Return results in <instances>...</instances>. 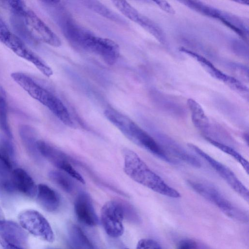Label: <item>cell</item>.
<instances>
[{
    "instance_id": "cell-1",
    "label": "cell",
    "mask_w": 249,
    "mask_h": 249,
    "mask_svg": "<svg viewBox=\"0 0 249 249\" xmlns=\"http://www.w3.org/2000/svg\"><path fill=\"white\" fill-rule=\"evenodd\" d=\"M104 113L106 118L130 141L165 162L177 163V161L170 157L154 138L129 117L112 108L106 109Z\"/></svg>"
},
{
    "instance_id": "cell-2",
    "label": "cell",
    "mask_w": 249,
    "mask_h": 249,
    "mask_svg": "<svg viewBox=\"0 0 249 249\" xmlns=\"http://www.w3.org/2000/svg\"><path fill=\"white\" fill-rule=\"evenodd\" d=\"M123 155L124 171L131 179L162 195L172 198L180 197L178 191L151 170L135 152L125 148Z\"/></svg>"
},
{
    "instance_id": "cell-3",
    "label": "cell",
    "mask_w": 249,
    "mask_h": 249,
    "mask_svg": "<svg viewBox=\"0 0 249 249\" xmlns=\"http://www.w3.org/2000/svg\"><path fill=\"white\" fill-rule=\"evenodd\" d=\"M11 76L30 96L47 107L64 124L71 122L70 114L62 102L35 79L18 71L12 72Z\"/></svg>"
},
{
    "instance_id": "cell-4",
    "label": "cell",
    "mask_w": 249,
    "mask_h": 249,
    "mask_svg": "<svg viewBox=\"0 0 249 249\" xmlns=\"http://www.w3.org/2000/svg\"><path fill=\"white\" fill-rule=\"evenodd\" d=\"M187 183L195 192L217 206L228 217L240 222H248V213L233 204L214 185L196 180H188Z\"/></svg>"
},
{
    "instance_id": "cell-5",
    "label": "cell",
    "mask_w": 249,
    "mask_h": 249,
    "mask_svg": "<svg viewBox=\"0 0 249 249\" xmlns=\"http://www.w3.org/2000/svg\"><path fill=\"white\" fill-rule=\"evenodd\" d=\"M74 44L99 55L110 66L114 65L120 56V47L117 43L108 38L96 36L85 29L79 34Z\"/></svg>"
},
{
    "instance_id": "cell-6",
    "label": "cell",
    "mask_w": 249,
    "mask_h": 249,
    "mask_svg": "<svg viewBox=\"0 0 249 249\" xmlns=\"http://www.w3.org/2000/svg\"><path fill=\"white\" fill-rule=\"evenodd\" d=\"M180 2L202 15L218 19L240 36L243 38H246L247 29L243 21L238 17L200 1L183 0Z\"/></svg>"
},
{
    "instance_id": "cell-7",
    "label": "cell",
    "mask_w": 249,
    "mask_h": 249,
    "mask_svg": "<svg viewBox=\"0 0 249 249\" xmlns=\"http://www.w3.org/2000/svg\"><path fill=\"white\" fill-rule=\"evenodd\" d=\"M18 17L21 18L29 36L53 47L61 45L58 36L32 10L27 7Z\"/></svg>"
},
{
    "instance_id": "cell-8",
    "label": "cell",
    "mask_w": 249,
    "mask_h": 249,
    "mask_svg": "<svg viewBox=\"0 0 249 249\" xmlns=\"http://www.w3.org/2000/svg\"><path fill=\"white\" fill-rule=\"evenodd\" d=\"M18 219L21 227L30 233L49 242L54 241V235L51 225L37 211H23L19 214Z\"/></svg>"
},
{
    "instance_id": "cell-9",
    "label": "cell",
    "mask_w": 249,
    "mask_h": 249,
    "mask_svg": "<svg viewBox=\"0 0 249 249\" xmlns=\"http://www.w3.org/2000/svg\"><path fill=\"white\" fill-rule=\"evenodd\" d=\"M188 146L206 160L236 193L249 202L248 189L230 168L213 159L196 145L189 143Z\"/></svg>"
},
{
    "instance_id": "cell-10",
    "label": "cell",
    "mask_w": 249,
    "mask_h": 249,
    "mask_svg": "<svg viewBox=\"0 0 249 249\" xmlns=\"http://www.w3.org/2000/svg\"><path fill=\"white\" fill-rule=\"evenodd\" d=\"M123 201L110 200L101 211V221L106 233L112 238L122 236L124 232Z\"/></svg>"
},
{
    "instance_id": "cell-11",
    "label": "cell",
    "mask_w": 249,
    "mask_h": 249,
    "mask_svg": "<svg viewBox=\"0 0 249 249\" xmlns=\"http://www.w3.org/2000/svg\"><path fill=\"white\" fill-rule=\"evenodd\" d=\"M4 45L16 55L32 63L46 76L50 77L53 74L50 66L13 33Z\"/></svg>"
},
{
    "instance_id": "cell-12",
    "label": "cell",
    "mask_w": 249,
    "mask_h": 249,
    "mask_svg": "<svg viewBox=\"0 0 249 249\" xmlns=\"http://www.w3.org/2000/svg\"><path fill=\"white\" fill-rule=\"evenodd\" d=\"M179 51L195 59L212 77L231 89L242 94L248 93V89L245 85L235 78L223 73L204 56L184 47L179 48Z\"/></svg>"
},
{
    "instance_id": "cell-13",
    "label": "cell",
    "mask_w": 249,
    "mask_h": 249,
    "mask_svg": "<svg viewBox=\"0 0 249 249\" xmlns=\"http://www.w3.org/2000/svg\"><path fill=\"white\" fill-rule=\"evenodd\" d=\"M152 130L157 142L167 154H171L193 167H201V163L198 159L187 151L178 142L159 130L154 128Z\"/></svg>"
},
{
    "instance_id": "cell-14",
    "label": "cell",
    "mask_w": 249,
    "mask_h": 249,
    "mask_svg": "<svg viewBox=\"0 0 249 249\" xmlns=\"http://www.w3.org/2000/svg\"><path fill=\"white\" fill-rule=\"evenodd\" d=\"M74 209L76 217L81 223L89 227L97 225L98 218L88 193L81 192L78 194L75 199Z\"/></svg>"
},
{
    "instance_id": "cell-15",
    "label": "cell",
    "mask_w": 249,
    "mask_h": 249,
    "mask_svg": "<svg viewBox=\"0 0 249 249\" xmlns=\"http://www.w3.org/2000/svg\"><path fill=\"white\" fill-rule=\"evenodd\" d=\"M37 148L40 155L61 171L66 172L72 166L65 154L48 142L38 140Z\"/></svg>"
},
{
    "instance_id": "cell-16",
    "label": "cell",
    "mask_w": 249,
    "mask_h": 249,
    "mask_svg": "<svg viewBox=\"0 0 249 249\" xmlns=\"http://www.w3.org/2000/svg\"><path fill=\"white\" fill-rule=\"evenodd\" d=\"M13 177L16 192L30 198L36 196L37 185L25 170L20 168L14 169Z\"/></svg>"
},
{
    "instance_id": "cell-17",
    "label": "cell",
    "mask_w": 249,
    "mask_h": 249,
    "mask_svg": "<svg viewBox=\"0 0 249 249\" xmlns=\"http://www.w3.org/2000/svg\"><path fill=\"white\" fill-rule=\"evenodd\" d=\"M0 238L22 247L26 243L27 236L21 226L15 222L5 220L0 223Z\"/></svg>"
},
{
    "instance_id": "cell-18",
    "label": "cell",
    "mask_w": 249,
    "mask_h": 249,
    "mask_svg": "<svg viewBox=\"0 0 249 249\" xmlns=\"http://www.w3.org/2000/svg\"><path fill=\"white\" fill-rule=\"evenodd\" d=\"M36 197L39 204L48 212H55L60 207L59 195L53 189L45 184L40 183L37 185Z\"/></svg>"
},
{
    "instance_id": "cell-19",
    "label": "cell",
    "mask_w": 249,
    "mask_h": 249,
    "mask_svg": "<svg viewBox=\"0 0 249 249\" xmlns=\"http://www.w3.org/2000/svg\"><path fill=\"white\" fill-rule=\"evenodd\" d=\"M187 105L194 125L203 135L204 137H208L210 133V122L202 107L196 101L191 98L188 99Z\"/></svg>"
},
{
    "instance_id": "cell-20",
    "label": "cell",
    "mask_w": 249,
    "mask_h": 249,
    "mask_svg": "<svg viewBox=\"0 0 249 249\" xmlns=\"http://www.w3.org/2000/svg\"><path fill=\"white\" fill-rule=\"evenodd\" d=\"M19 134L28 154L35 160L39 161L40 155L37 148V133L34 128L22 124L19 127Z\"/></svg>"
},
{
    "instance_id": "cell-21",
    "label": "cell",
    "mask_w": 249,
    "mask_h": 249,
    "mask_svg": "<svg viewBox=\"0 0 249 249\" xmlns=\"http://www.w3.org/2000/svg\"><path fill=\"white\" fill-rule=\"evenodd\" d=\"M14 165L0 156V191L12 194L16 192L13 183Z\"/></svg>"
},
{
    "instance_id": "cell-22",
    "label": "cell",
    "mask_w": 249,
    "mask_h": 249,
    "mask_svg": "<svg viewBox=\"0 0 249 249\" xmlns=\"http://www.w3.org/2000/svg\"><path fill=\"white\" fill-rule=\"evenodd\" d=\"M68 235L76 249H95L91 242L78 226L71 225L69 228Z\"/></svg>"
},
{
    "instance_id": "cell-23",
    "label": "cell",
    "mask_w": 249,
    "mask_h": 249,
    "mask_svg": "<svg viewBox=\"0 0 249 249\" xmlns=\"http://www.w3.org/2000/svg\"><path fill=\"white\" fill-rule=\"evenodd\" d=\"M205 140L220 149L224 153L229 155L238 162L245 170L247 174H249V163L244 157L231 147L219 141L214 140L209 137H205Z\"/></svg>"
},
{
    "instance_id": "cell-24",
    "label": "cell",
    "mask_w": 249,
    "mask_h": 249,
    "mask_svg": "<svg viewBox=\"0 0 249 249\" xmlns=\"http://www.w3.org/2000/svg\"><path fill=\"white\" fill-rule=\"evenodd\" d=\"M84 2L89 9L107 18L118 23H125L124 19L117 13L98 1L86 0Z\"/></svg>"
},
{
    "instance_id": "cell-25",
    "label": "cell",
    "mask_w": 249,
    "mask_h": 249,
    "mask_svg": "<svg viewBox=\"0 0 249 249\" xmlns=\"http://www.w3.org/2000/svg\"><path fill=\"white\" fill-rule=\"evenodd\" d=\"M50 179L65 192L71 193L74 188L71 177L65 172L58 170H51L48 173Z\"/></svg>"
},
{
    "instance_id": "cell-26",
    "label": "cell",
    "mask_w": 249,
    "mask_h": 249,
    "mask_svg": "<svg viewBox=\"0 0 249 249\" xmlns=\"http://www.w3.org/2000/svg\"><path fill=\"white\" fill-rule=\"evenodd\" d=\"M137 23L149 32L159 42L162 44L165 43V37L162 30L152 20L141 15Z\"/></svg>"
},
{
    "instance_id": "cell-27",
    "label": "cell",
    "mask_w": 249,
    "mask_h": 249,
    "mask_svg": "<svg viewBox=\"0 0 249 249\" xmlns=\"http://www.w3.org/2000/svg\"><path fill=\"white\" fill-rule=\"evenodd\" d=\"M116 8L130 20L137 22L141 14L125 0L112 1Z\"/></svg>"
},
{
    "instance_id": "cell-28",
    "label": "cell",
    "mask_w": 249,
    "mask_h": 249,
    "mask_svg": "<svg viewBox=\"0 0 249 249\" xmlns=\"http://www.w3.org/2000/svg\"><path fill=\"white\" fill-rule=\"evenodd\" d=\"M11 139L7 137L0 136V156L11 162L14 166L15 164V150Z\"/></svg>"
},
{
    "instance_id": "cell-29",
    "label": "cell",
    "mask_w": 249,
    "mask_h": 249,
    "mask_svg": "<svg viewBox=\"0 0 249 249\" xmlns=\"http://www.w3.org/2000/svg\"><path fill=\"white\" fill-rule=\"evenodd\" d=\"M7 113L6 100H0V129L7 138L12 139L13 135L8 121Z\"/></svg>"
},
{
    "instance_id": "cell-30",
    "label": "cell",
    "mask_w": 249,
    "mask_h": 249,
    "mask_svg": "<svg viewBox=\"0 0 249 249\" xmlns=\"http://www.w3.org/2000/svg\"><path fill=\"white\" fill-rule=\"evenodd\" d=\"M124 217L130 223L139 224L141 222V217L135 208L129 203L123 202Z\"/></svg>"
},
{
    "instance_id": "cell-31",
    "label": "cell",
    "mask_w": 249,
    "mask_h": 249,
    "mask_svg": "<svg viewBox=\"0 0 249 249\" xmlns=\"http://www.w3.org/2000/svg\"><path fill=\"white\" fill-rule=\"evenodd\" d=\"M136 249H161V248L156 241L152 239L143 238L138 241Z\"/></svg>"
},
{
    "instance_id": "cell-32",
    "label": "cell",
    "mask_w": 249,
    "mask_h": 249,
    "mask_svg": "<svg viewBox=\"0 0 249 249\" xmlns=\"http://www.w3.org/2000/svg\"><path fill=\"white\" fill-rule=\"evenodd\" d=\"M13 34L0 17V42L4 44Z\"/></svg>"
},
{
    "instance_id": "cell-33",
    "label": "cell",
    "mask_w": 249,
    "mask_h": 249,
    "mask_svg": "<svg viewBox=\"0 0 249 249\" xmlns=\"http://www.w3.org/2000/svg\"><path fill=\"white\" fill-rule=\"evenodd\" d=\"M162 10L170 14H175V10L166 0L154 1Z\"/></svg>"
},
{
    "instance_id": "cell-34",
    "label": "cell",
    "mask_w": 249,
    "mask_h": 249,
    "mask_svg": "<svg viewBox=\"0 0 249 249\" xmlns=\"http://www.w3.org/2000/svg\"><path fill=\"white\" fill-rule=\"evenodd\" d=\"M196 241L191 239H184L180 241L177 249H195Z\"/></svg>"
},
{
    "instance_id": "cell-35",
    "label": "cell",
    "mask_w": 249,
    "mask_h": 249,
    "mask_svg": "<svg viewBox=\"0 0 249 249\" xmlns=\"http://www.w3.org/2000/svg\"><path fill=\"white\" fill-rule=\"evenodd\" d=\"M0 243L3 249H24L22 247L9 243L0 238Z\"/></svg>"
},
{
    "instance_id": "cell-36",
    "label": "cell",
    "mask_w": 249,
    "mask_h": 249,
    "mask_svg": "<svg viewBox=\"0 0 249 249\" xmlns=\"http://www.w3.org/2000/svg\"><path fill=\"white\" fill-rule=\"evenodd\" d=\"M0 100H6V92L0 84Z\"/></svg>"
},
{
    "instance_id": "cell-37",
    "label": "cell",
    "mask_w": 249,
    "mask_h": 249,
    "mask_svg": "<svg viewBox=\"0 0 249 249\" xmlns=\"http://www.w3.org/2000/svg\"><path fill=\"white\" fill-rule=\"evenodd\" d=\"M195 249H211L210 248L202 244L196 242Z\"/></svg>"
},
{
    "instance_id": "cell-38",
    "label": "cell",
    "mask_w": 249,
    "mask_h": 249,
    "mask_svg": "<svg viewBox=\"0 0 249 249\" xmlns=\"http://www.w3.org/2000/svg\"><path fill=\"white\" fill-rule=\"evenodd\" d=\"M5 220L4 215L3 211L0 207V223Z\"/></svg>"
},
{
    "instance_id": "cell-39",
    "label": "cell",
    "mask_w": 249,
    "mask_h": 249,
    "mask_svg": "<svg viewBox=\"0 0 249 249\" xmlns=\"http://www.w3.org/2000/svg\"><path fill=\"white\" fill-rule=\"evenodd\" d=\"M237 2H239L242 4H247L249 5V0H239V1H236Z\"/></svg>"
},
{
    "instance_id": "cell-40",
    "label": "cell",
    "mask_w": 249,
    "mask_h": 249,
    "mask_svg": "<svg viewBox=\"0 0 249 249\" xmlns=\"http://www.w3.org/2000/svg\"><path fill=\"white\" fill-rule=\"evenodd\" d=\"M55 249V248H49V249Z\"/></svg>"
},
{
    "instance_id": "cell-41",
    "label": "cell",
    "mask_w": 249,
    "mask_h": 249,
    "mask_svg": "<svg viewBox=\"0 0 249 249\" xmlns=\"http://www.w3.org/2000/svg\"></svg>"
}]
</instances>
